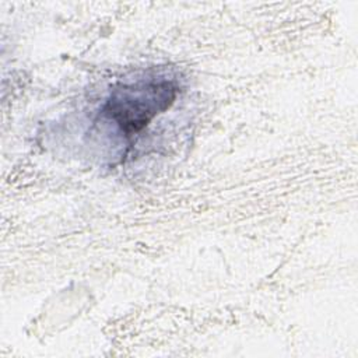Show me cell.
<instances>
[{
	"mask_svg": "<svg viewBox=\"0 0 358 358\" xmlns=\"http://www.w3.org/2000/svg\"><path fill=\"white\" fill-rule=\"evenodd\" d=\"M178 84L166 77L140 78L119 84L101 106L99 115L113 123L130 138L141 131L157 115L165 112L176 99Z\"/></svg>",
	"mask_w": 358,
	"mask_h": 358,
	"instance_id": "6da1fadb",
	"label": "cell"
}]
</instances>
